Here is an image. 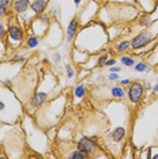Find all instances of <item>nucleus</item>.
Masks as SVG:
<instances>
[{"label":"nucleus","instance_id":"f257e3e1","mask_svg":"<svg viewBox=\"0 0 158 159\" xmlns=\"http://www.w3.org/2000/svg\"><path fill=\"white\" fill-rule=\"evenodd\" d=\"M49 26H51V15L48 12L40 14V15H37V18H34L30 22V29L33 31V34L40 38L46 35V33L49 30Z\"/></svg>","mask_w":158,"mask_h":159},{"label":"nucleus","instance_id":"aec40b11","mask_svg":"<svg viewBox=\"0 0 158 159\" xmlns=\"http://www.w3.org/2000/svg\"><path fill=\"white\" fill-rule=\"evenodd\" d=\"M67 157L70 158V159H86V158H89L87 155L83 154L82 151H79L78 148H77V150H74L72 152H70V154L67 155Z\"/></svg>","mask_w":158,"mask_h":159},{"label":"nucleus","instance_id":"bb28decb","mask_svg":"<svg viewBox=\"0 0 158 159\" xmlns=\"http://www.w3.org/2000/svg\"><path fill=\"white\" fill-rule=\"evenodd\" d=\"M11 4V0H0V7H8Z\"/></svg>","mask_w":158,"mask_h":159},{"label":"nucleus","instance_id":"20e7f679","mask_svg":"<svg viewBox=\"0 0 158 159\" xmlns=\"http://www.w3.org/2000/svg\"><path fill=\"white\" fill-rule=\"evenodd\" d=\"M145 95V86L141 82H131L128 84L127 98L132 105H139Z\"/></svg>","mask_w":158,"mask_h":159},{"label":"nucleus","instance_id":"cd10ccee","mask_svg":"<svg viewBox=\"0 0 158 159\" xmlns=\"http://www.w3.org/2000/svg\"><path fill=\"white\" fill-rule=\"evenodd\" d=\"M130 83H131V79H120V84L123 86V87L124 86H128Z\"/></svg>","mask_w":158,"mask_h":159},{"label":"nucleus","instance_id":"412c9836","mask_svg":"<svg viewBox=\"0 0 158 159\" xmlns=\"http://www.w3.org/2000/svg\"><path fill=\"white\" fill-rule=\"evenodd\" d=\"M66 76H67L68 80H71V79L75 78V70H74L72 64H70V63L66 64Z\"/></svg>","mask_w":158,"mask_h":159},{"label":"nucleus","instance_id":"2eb2a0df","mask_svg":"<svg viewBox=\"0 0 158 159\" xmlns=\"http://www.w3.org/2000/svg\"><path fill=\"white\" fill-rule=\"evenodd\" d=\"M132 68H134L135 72H141V74H142V72H150V71H151V67H150L149 64H147L146 61H143V60L136 61L135 66Z\"/></svg>","mask_w":158,"mask_h":159},{"label":"nucleus","instance_id":"9d476101","mask_svg":"<svg viewBox=\"0 0 158 159\" xmlns=\"http://www.w3.org/2000/svg\"><path fill=\"white\" fill-rule=\"evenodd\" d=\"M49 0H31L30 2V11L34 15H40V14L45 12L48 8Z\"/></svg>","mask_w":158,"mask_h":159},{"label":"nucleus","instance_id":"4468645a","mask_svg":"<svg viewBox=\"0 0 158 159\" xmlns=\"http://www.w3.org/2000/svg\"><path fill=\"white\" fill-rule=\"evenodd\" d=\"M25 45H26V48H29V49L38 48V45H40V37H37V35H34V34L29 35V37L26 38V41H25Z\"/></svg>","mask_w":158,"mask_h":159},{"label":"nucleus","instance_id":"c85d7f7f","mask_svg":"<svg viewBox=\"0 0 158 159\" xmlns=\"http://www.w3.org/2000/svg\"><path fill=\"white\" fill-rule=\"evenodd\" d=\"M121 68L120 67H117V66H112V67H109V72H120Z\"/></svg>","mask_w":158,"mask_h":159},{"label":"nucleus","instance_id":"1a4fd4ad","mask_svg":"<svg viewBox=\"0 0 158 159\" xmlns=\"http://www.w3.org/2000/svg\"><path fill=\"white\" fill-rule=\"evenodd\" d=\"M46 101H48V93L37 91V93H34L33 95H31L30 101H29V105L33 106V107H40V106H42Z\"/></svg>","mask_w":158,"mask_h":159},{"label":"nucleus","instance_id":"2f4dec72","mask_svg":"<svg viewBox=\"0 0 158 159\" xmlns=\"http://www.w3.org/2000/svg\"><path fill=\"white\" fill-rule=\"evenodd\" d=\"M6 109V102H3L2 99H0V111H3Z\"/></svg>","mask_w":158,"mask_h":159},{"label":"nucleus","instance_id":"6ab92c4d","mask_svg":"<svg viewBox=\"0 0 158 159\" xmlns=\"http://www.w3.org/2000/svg\"><path fill=\"white\" fill-rule=\"evenodd\" d=\"M7 27H8V25L0 20V44H4L7 39Z\"/></svg>","mask_w":158,"mask_h":159},{"label":"nucleus","instance_id":"423d86ee","mask_svg":"<svg viewBox=\"0 0 158 159\" xmlns=\"http://www.w3.org/2000/svg\"><path fill=\"white\" fill-rule=\"evenodd\" d=\"M79 30H81V22H79V18L74 16L72 19L70 20V23H68V26L66 29V33H64V39H66L67 44H71V42L74 41Z\"/></svg>","mask_w":158,"mask_h":159},{"label":"nucleus","instance_id":"72a5a7b5","mask_svg":"<svg viewBox=\"0 0 158 159\" xmlns=\"http://www.w3.org/2000/svg\"><path fill=\"white\" fill-rule=\"evenodd\" d=\"M153 91H154V94H158V83H156V84L153 86Z\"/></svg>","mask_w":158,"mask_h":159},{"label":"nucleus","instance_id":"a878e982","mask_svg":"<svg viewBox=\"0 0 158 159\" xmlns=\"http://www.w3.org/2000/svg\"><path fill=\"white\" fill-rule=\"evenodd\" d=\"M7 14H8V10H7V7H0V18L6 16Z\"/></svg>","mask_w":158,"mask_h":159},{"label":"nucleus","instance_id":"7ed1b4c3","mask_svg":"<svg viewBox=\"0 0 158 159\" xmlns=\"http://www.w3.org/2000/svg\"><path fill=\"white\" fill-rule=\"evenodd\" d=\"M154 39V31L153 29L149 30H143L139 34H136L134 38L131 39V49L132 50H141L145 49L149 44H151Z\"/></svg>","mask_w":158,"mask_h":159},{"label":"nucleus","instance_id":"6e6552de","mask_svg":"<svg viewBox=\"0 0 158 159\" xmlns=\"http://www.w3.org/2000/svg\"><path fill=\"white\" fill-rule=\"evenodd\" d=\"M125 139H127V128H124V126H116V128L112 129V132H110V140L113 143L120 144Z\"/></svg>","mask_w":158,"mask_h":159},{"label":"nucleus","instance_id":"7c9ffc66","mask_svg":"<svg viewBox=\"0 0 158 159\" xmlns=\"http://www.w3.org/2000/svg\"><path fill=\"white\" fill-rule=\"evenodd\" d=\"M151 89H153L151 83H150V82H146V83H145V90H151Z\"/></svg>","mask_w":158,"mask_h":159},{"label":"nucleus","instance_id":"c756f323","mask_svg":"<svg viewBox=\"0 0 158 159\" xmlns=\"http://www.w3.org/2000/svg\"><path fill=\"white\" fill-rule=\"evenodd\" d=\"M147 3H150V7H151V10L154 8V7H156V2L157 0H146Z\"/></svg>","mask_w":158,"mask_h":159},{"label":"nucleus","instance_id":"473e14b6","mask_svg":"<svg viewBox=\"0 0 158 159\" xmlns=\"http://www.w3.org/2000/svg\"><path fill=\"white\" fill-rule=\"evenodd\" d=\"M82 3H83V0H74V4L77 6V7H79L82 4Z\"/></svg>","mask_w":158,"mask_h":159},{"label":"nucleus","instance_id":"39448f33","mask_svg":"<svg viewBox=\"0 0 158 159\" xmlns=\"http://www.w3.org/2000/svg\"><path fill=\"white\" fill-rule=\"evenodd\" d=\"M77 148L79 151H82L87 157H95V154L98 152V144H97L91 137H82L81 140L77 143Z\"/></svg>","mask_w":158,"mask_h":159},{"label":"nucleus","instance_id":"f3484780","mask_svg":"<svg viewBox=\"0 0 158 159\" xmlns=\"http://www.w3.org/2000/svg\"><path fill=\"white\" fill-rule=\"evenodd\" d=\"M120 63L123 64L124 67H127V68H132L135 66V63H136V60L134 59L132 56H127V55H123L120 57Z\"/></svg>","mask_w":158,"mask_h":159},{"label":"nucleus","instance_id":"c9c22d12","mask_svg":"<svg viewBox=\"0 0 158 159\" xmlns=\"http://www.w3.org/2000/svg\"><path fill=\"white\" fill-rule=\"evenodd\" d=\"M97 2H98V0H97Z\"/></svg>","mask_w":158,"mask_h":159},{"label":"nucleus","instance_id":"dca6fc26","mask_svg":"<svg viewBox=\"0 0 158 159\" xmlns=\"http://www.w3.org/2000/svg\"><path fill=\"white\" fill-rule=\"evenodd\" d=\"M86 95V86L85 83H78L74 89V97L77 99H82Z\"/></svg>","mask_w":158,"mask_h":159},{"label":"nucleus","instance_id":"f03ea898","mask_svg":"<svg viewBox=\"0 0 158 159\" xmlns=\"http://www.w3.org/2000/svg\"><path fill=\"white\" fill-rule=\"evenodd\" d=\"M25 38V30L22 26H19L18 23H10L7 27V39L8 45L11 48H16L23 42Z\"/></svg>","mask_w":158,"mask_h":159},{"label":"nucleus","instance_id":"4be33fe9","mask_svg":"<svg viewBox=\"0 0 158 159\" xmlns=\"http://www.w3.org/2000/svg\"><path fill=\"white\" fill-rule=\"evenodd\" d=\"M139 22H141V25H142V26H145V27H147V26H149V25L150 23H151V19H150V15H149V14H145V15H143L142 16V19L141 20H139Z\"/></svg>","mask_w":158,"mask_h":159},{"label":"nucleus","instance_id":"393cba45","mask_svg":"<svg viewBox=\"0 0 158 159\" xmlns=\"http://www.w3.org/2000/svg\"><path fill=\"white\" fill-rule=\"evenodd\" d=\"M116 63H117V59L116 57H108V60L105 61V66L104 67H112V66H116Z\"/></svg>","mask_w":158,"mask_h":159},{"label":"nucleus","instance_id":"0eeeda50","mask_svg":"<svg viewBox=\"0 0 158 159\" xmlns=\"http://www.w3.org/2000/svg\"><path fill=\"white\" fill-rule=\"evenodd\" d=\"M11 8L16 15H25L30 10V0H14L11 3Z\"/></svg>","mask_w":158,"mask_h":159},{"label":"nucleus","instance_id":"ddd939ff","mask_svg":"<svg viewBox=\"0 0 158 159\" xmlns=\"http://www.w3.org/2000/svg\"><path fill=\"white\" fill-rule=\"evenodd\" d=\"M130 49H131V39H121L116 45V53H120V55L128 52Z\"/></svg>","mask_w":158,"mask_h":159},{"label":"nucleus","instance_id":"f704fd0d","mask_svg":"<svg viewBox=\"0 0 158 159\" xmlns=\"http://www.w3.org/2000/svg\"><path fill=\"white\" fill-rule=\"evenodd\" d=\"M151 158H153V159H158V154H156V155H151Z\"/></svg>","mask_w":158,"mask_h":159},{"label":"nucleus","instance_id":"a211bd4d","mask_svg":"<svg viewBox=\"0 0 158 159\" xmlns=\"http://www.w3.org/2000/svg\"><path fill=\"white\" fill-rule=\"evenodd\" d=\"M108 57H109V52H104V53H101V55H98L95 67L97 68H102L104 66H105V61L108 60Z\"/></svg>","mask_w":158,"mask_h":159},{"label":"nucleus","instance_id":"5701e85b","mask_svg":"<svg viewBox=\"0 0 158 159\" xmlns=\"http://www.w3.org/2000/svg\"><path fill=\"white\" fill-rule=\"evenodd\" d=\"M60 61H62V55H60V52H57V50H53V52H52V63L59 64Z\"/></svg>","mask_w":158,"mask_h":159},{"label":"nucleus","instance_id":"b1692460","mask_svg":"<svg viewBox=\"0 0 158 159\" xmlns=\"http://www.w3.org/2000/svg\"><path fill=\"white\" fill-rule=\"evenodd\" d=\"M108 80H109V82L120 80V76H118L117 72H108Z\"/></svg>","mask_w":158,"mask_h":159},{"label":"nucleus","instance_id":"f8f14e48","mask_svg":"<svg viewBox=\"0 0 158 159\" xmlns=\"http://www.w3.org/2000/svg\"><path fill=\"white\" fill-rule=\"evenodd\" d=\"M110 95H112V98H114V99H124L125 97H127V91L124 90L123 86L116 84V86H113V87H110Z\"/></svg>","mask_w":158,"mask_h":159},{"label":"nucleus","instance_id":"9b49d317","mask_svg":"<svg viewBox=\"0 0 158 159\" xmlns=\"http://www.w3.org/2000/svg\"><path fill=\"white\" fill-rule=\"evenodd\" d=\"M72 61L77 64H81V66H85V63L89 60L90 57V53L86 52L83 49H79V48H75L74 46V50H72Z\"/></svg>","mask_w":158,"mask_h":159}]
</instances>
